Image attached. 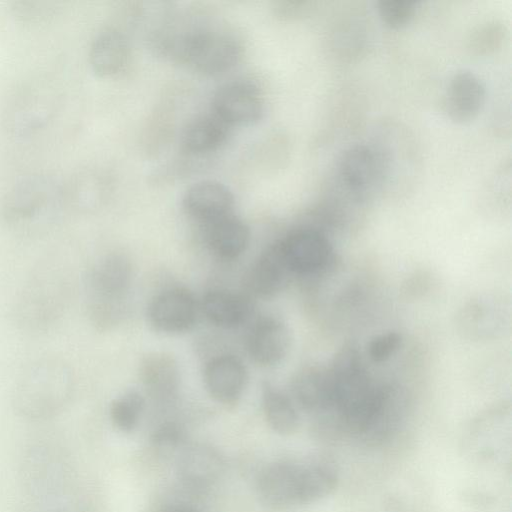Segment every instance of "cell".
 Segmentation results:
<instances>
[{
    "label": "cell",
    "instance_id": "obj_20",
    "mask_svg": "<svg viewBox=\"0 0 512 512\" xmlns=\"http://www.w3.org/2000/svg\"><path fill=\"white\" fill-rule=\"evenodd\" d=\"M139 376L147 393L155 400L167 402L178 392L180 373L175 359L164 352H152L140 363Z\"/></svg>",
    "mask_w": 512,
    "mask_h": 512
},
{
    "label": "cell",
    "instance_id": "obj_13",
    "mask_svg": "<svg viewBox=\"0 0 512 512\" xmlns=\"http://www.w3.org/2000/svg\"><path fill=\"white\" fill-rule=\"evenodd\" d=\"M485 98L483 81L472 71L460 70L452 75L447 84L443 110L452 122L467 124L478 116Z\"/></svg>",
    "mask_w": 512,
    "mask_h": 512
},
{
    "label": "cell",
    "instance_id": "obj_31",
    "mask_svg": "<svg viewBox=\"0 0 512 512\" xmlns=\"http://www.w3.org/2000/svg\"><path fill=\"white\" fill-rule=\"evenodd\" d=\"M402 341V335L397 331L377 334L368 342L367 354L375 363L385 362L399 350Z\"/></svg>",
    "mask_w": 512,
    "mask_h": 512
},
{
    "label": "cell",
    "instance_id": "obj_28",
    "mask_svg": "<svg viewBox=\"0 0 512 512\" xmlns=\"http://www.w3.org/2000/svg\"><path fill=\"white\" fill-rule=\"evenodd\" d=\"M26 512H91L87 502L72 489L30 500Z\"/></svg>",
    "mask_w": 512,
    "mask_h": 512
},
{
    "label": "cell",
    "instance_id": "obj_1",
    "mask_svg": "<svg viewBox=\"0 0 512 512\" xmlns=\"http://www.w3.org/2000/svg\"><path fill=\"white\" fill-rule=\"evenodd\" d=\"M338 483L336 469L326 461L281 460L262 469L256 481V492L265 507L286 510L327 498Z\"/></svg>",
    "mask_w": 512,
    "mask_h": 512
},
{
    "label": "cell",
    "instance_id": "obj_10",
    "mask_svg": "<svg viewBox=\"0 0 512 512\" xmlns=\"http://www.w3.org/2000/svg\"><path fill=\"white\" fill-rule=\"evenodd\" d=\"M213 113L228 126L257 122L264 110L258 87L247 80H234L220 86L213 95Z\"/></svg>",
    "mask_w": 512,
    "mask_h": 512
},
{
    "label": "cell",
    "instance_id": "obj_11",
    "mask_svg": "<svg viewBox=\"0 0 512 512\" xmlns=\"http://www.w3.org/2000/svg\"><path fill=\"white\" fill-rule=\"evenodd\" d=\"M198 307L192 293L174 287L156 295L148 306L151 326L163 333H182L190 330L197 320Z\"/></svg>",
    "mask_w": 512,
    "mask_h": 512
},
{
    "label": "cell",
    "instance_id": "obj_16",
    "mask_svg": "<svg viewBox=\"0 0 512 512\" xmlns=\"http://www.w3.org/2000/svg\"><path fill=\"white\" fill-rule=\"evenodd\" d=\"M291 274L278 240L269 245L251 264L245 276V287L249 295L271 298L284 288Z\"/></svg>",
    "mask_w": 512,
    "mask_h": 512
},
{
    "label": "cell",
    "instance_id": "obj_3",
    "mask_svg": "<svg viewBox=\"0 0 512 512\" xmlns=\"http://www.w3.org/2000/svg\"><path fill=\"white\" fill-rule=\"evenodd\" d=\"M71 391V375L64 363L39 361L23 374L15 388L14 407L27 419H47L65 408Z\"/></svg>",
    "mask_w": 512,
    "mask_h": 512
},
{
    "label": "cell",
    "instance_id": "obj_32",
    "mask_svg": "<svg viewBox=\"0 0 512 512\" xmlns=\"http://www.w3.org/2000/svg\"><path fill=\"white\" fill-rule=\"evenodd\" d=\"M432 284L431 275L425 271H418L411 274L404 281L402 292L407 297H417L426 293Z\"/></svg>",
    "mask_w": 512,
    "mask_h": 512
},
{
    "label": "cell",
    "instance_id": "obj_27",
    "mask_svg": "<svg viewBox=\"0 0 512 512\" xmlns=\"http://www.w3.org/2000/svg\"><path fill=\"white\" fill-rule=\"evenodd\" d=\"M187 443L185 430L176 422L162 423L151 435L152 447L165 458L175 459Z\"/></svg>",
    "mask_w": 512,
    "mask_h": 512
},
{
    "label": "cell",
    "instance_id": "obj_7",
    "mask_svg": "<svg viewBox=\"0 0 512 512\" xmlns=\"http://www.w3.org/2000/svg\"><path fill=\"white\" fill-rule=\"evenodd\" d=\"M131 278V266L121 254H109L90 269L87 276L89 315L99 327L106 326L114 316L115 303L126 292Z\"/></svg>",
    "mask_w": 512,
    "mask_h": 512
},
{
    "label": "cell",
    "instance_id": "obj_18",
    "mask_svg": "<svg viewBox=\"0 0 512 512\" xmlns=\"http://www.w3.org/2000/svg\"><path fill=\"white\" fill-rule=\"evenodd\" d=\"M234 196L221 182L202 180L191 185L183 196V207L192 218L208 223L231 214Z\"/></svg>",
    "mask_w": 512,
    "mask_h": 512
},
{
    "label": "cell",
    "instance_id": "obj_25",
    "mask_svg": "<svg viewBox=\"0 0 512 512\" xmlns=\"http://www.w3.org/2000/svg\"><path fill=\"white\" fill-rule=\"evenodd\" d=\"M261 394L269 427L280 435L293 434L299 427L300 416L292 398L270 382H263Z\"/></svg>",
    "mask_w": 512,
    "mask_h": 512
},
{
    "label": "cell",
    "instance_id": "obj_23",
    "mask_svg": "<svg viewBox=\"0 0 512 512\" xmlns=\"http://www.w3.org/2000/svg\"><path fill=\"white\" fill-rule=\"evenodd\" d=\"M128 58V47L125 38L114 29L99 33L93 40L89 59L92 69L102 77L118 74L125 66Z\"/></svg>",
    "mask_w": 512,
    "mask_h": 512
},
{
    "label": "cell",
    "instance_id": "obj_21",
    "mask_svg": "<svg viewBox=\"0 0 512 512\" xmlns=\"http://www.w3.org/2000/svg\"><path fill=\"white\" fill-rule=\"evenodd\" d=\"M204 225L206 245L216 257L232 260L247 249L250 241L249 228L232 213Z\"/></svg>",
    "mask_w": 512,
    "mask_h": 512
},
{
    "label": "cell",
    "instance_id": "obj_19",
    "mask_svg": "<svg viewBox=\"0 0 512 512\" xmlns=\"http://www.w3.org/2000/svg\"><path fill=\"white\" fill-rule=\"evenodd\" d=\"M51 184L37 181L23 185L12 193L5 206V216L13 224L24 226L37 223L53 207Z\"/></svg>",
    "mask_w": 512,
    "mask_h": 512
},
{
    "label": "cell",
    "instance_id": "obj_34",
    "mask_svg": "<svg viewBox=\"0 0 512 512\" xmlns=\"http://www.w3.org/2000/svg\"><path fill=\"white\" fill-rule=\"evenodd\" d=\"M158 512H198V510L187 503L172 502L162 506Z\"/></svg>",
    "mask_w": 512,
    "mask_h": 512
},
{
    "label": "cell",
    "instance_id": "obj_33",
    "mask_svg": "<svg viewBox=\"0 0 512 512\" xmlns=\"http://www.w3.org/2000/svg\"><path fill=\"white\" fill-rule=\"evenodd\" d=\"M460 499L466 505L476 509H485L494 505L496 498L494 495L479 490H463L460 493Z\"/></svg>",
    "mask_w": 512,
    "mask_h": 512
},
{
    "label": "cell",
    "instance_id": "obj_6",
    "mask_svg": "<svg viewBox=\"0 0 512 512\" xmlns=\"http://www.w3.org/2000/svg\"><path fill=\"white\" fill-rule=\"evenodd\" d=\"M21 475L30 500L72 489V468L68 456L53 444L32 446L24 456Z\"/></svg>",
    "mask_w": 512,
    "mask_h": 512
},
{
    "label": "cell",
    "instance_id": "obj_9",
    "mask_svg": "<svg viewBox=\"0 0 512 512\" xmlns=\"http://www.w3.org/2000/svg\"><path fill=\"white\" fill-rule=\"evenodd\" d=\"M284 260L291 273L315 276L330 269L335 260L327 234L313 226H303L279 240Z\"/></svg>",
    "mask_w": 512,
    "mask_h": 512
},
{
    "label": "cell",
    "instance_id": "obj_2",
    "mask_svg": "<svg viewBox=\"0 0 512 512\" xmlns=\"http://www.w3.org/2000/svg\"><path fill=\"white\" fill-rule=\"evenodd\" d=\"M331 195L344 204L364 205L388 184V171L378 144L356 143L338 156L332 173Z\"/></svg>",
    "mask_w": 512,
    "mask_h": 512
},
{
    "label": "cell",
    "instance_id": "obj_26",
    "mask_svg": "<svg viewBox=\"0 0 512 512\" xmlns=\"http://www.w3.org/2000/svg\"><path fill=\"white\" fill-rule=\"evenodd\" d=\"M144 405V398L137 391H128L117 397L109 409L113 425L122 432H132L139 424Z\"/></svg>",
    "mask_w": 512,
    "mask_h": 512
},
{
    "label": "cell",
    "instance_id": "obj_22",
    "mask_svg": "<svg viewBox=\"0 0 512 512\" xmlns=\"http://www.w3.org/2000/svg\"><path fill=\"white\" fill-rule=\"evenodd\" d=\"M201 309L205 317L215 326L234 328L249 318L252 303L248 295L214 289L203 296Z\"/></svg>",
    "mask_w": 512,
    "mask_h": 512
},
{
    "label": "cell",
    "instance_id": "obj_4",
    "mask_svg": "<svg viewBox=\"0 0 512 512\" xmlns=\"http://www.w3.org/2000/svg\"><path fill=\"white\" fill-rule=\"evenodd\" d=\"M173 54L191 69L206 75L223 73L241 56L237 38L216 27H195L172 39Z\"/></svg>",
    "mask_w": 512,
    "mask_h": 512
},
{
    "label": "cell",
    "instance_id": "obj_12",
    "mask_svg": "<svg viewBox=\"0 0 512 512\" xmlns=\"http://www.w3.org/2000/svg\"><path fill=\"white\" fill-rule=\"evenodd\" d=\"M174 461L178 479L194 489L212 486L222 477L226 467L222 453L206 443L188 442Z\"/></svg>",
    "mask_w": 512,
    "mask_h": 512
},
{
    "label": "cell",
    "instance_id": "obj_5",
    "mask_svg": "<svg viewBox=\"0 0 512 512\" xmlns=\"http://www.w3.org/2000/svg\"><path fill=\"white\" fill-rule=\"evenodd\" d=\"M511 439V404L496 403L479 412L468 424L461 439L463 454L479 463L503 458Z\"/></svg>",
    "mask_w": 512,
    "mask_h": 512
},
{
    "label": "cell",
    "instance_id": "obj_15",
    "mask_svg": "<svg viewBox=\"0 0 512 512\" xmlns=\"http://www.w3.org/2000/svg\"><path fill=\"white\" fill-rule=\"evenodd\" d=\"M291 398L306 412L324 416L333 401V383L329 366L307 365L298 370L291 380Z\"/></svg>",
    "mask_w": 512,
    "mask_h": 512
},
{
    "label": "cell",
    "instance_id": "obj_29",
    "mask_svg": "<svg viewBox=\"0 0 512 512\" xmlns=\"http://www.w3.org/2000/svg\"><path fill=\"white\" fill-rule=\"evenodd\" d=\"M505 37L503 23L492 20L477 27L469 39V49L476 55H487L496 51Z\"/></svg>",
    "mask_w": 512,
    "mask_h": 512
},
{
    "label": "cell",
    "instance_id": "obj_8",
    "mask_svg": "<svg viewBox=\"0 0 512 512\" xmlns=\"http://www.w3.org/2000/svg\"><path fill=\"white\" fill-rule=\"evenodd\" d=\"M510 301L504 295L486 292L462 304L455 318L458 334L471 342H488L501 337L511 320Z\"/></svg>",
    "mask_w": 512,
    "mask_h": 512
},
{
    "label": "cell",
    "instance_id": "obj_14",
    "mask_svg": "<svg viewBox=\"0 0 512 512\" xmlns=\"http://www.w3.org/2000/svg\"><path fill=\"white\" fill-rule=\"evenodd\" d=\"M203 380L207 392L216 402L234 405L245 390L247 370L237 356L222 354L206 363Z\"/></svg>",
    "mask_w": 512,
    "mask_h": 512
},
{
    "label": "cell",
    "instance_id": "obj_24",
    "mask_svg": "<svg viewBox=\"0 0 512 512\" xmlns=\"http://www.w3.org/2000/svg\"><path fill=\"white\" fill-rule=\"evenodd\" d=\"M228 125L212 115L190 120L181 135L183 149L192 154H205L218 149L227 139Z\"/></svg>",
    "mask_w": 512,
    "mask_h": 512
},
{
    "label": "cell",
    "instance_id": "obj_17",
    "mask_svg": "<svg viewBox=\"0 0 512 512\" xmlns=\"http://www.w3.org/2000/svg\"><path fill=\"white\" fill-rule=\"evenodd\" d=\"M291 343L287 326L278 318L259 319L247 337V351L251 359L261 366H273L287 355Z\"/></svg>",
    "mask_w": 512,
    "mask_h": 512
},
{
    "label": "cell",
    "instance_id": "obj_30",
    "mask_svg": "<svg viewBox=\"0 0 512 512\" xmlns=\"http://www.w3.org/2000/svg\"><path fill=\"white\" fill-rule=\"evenodd\" d=\"M417 3L411 0H381L378 15L388 27L398 29L406 26L414 17Z\"/></svg>",
    "mask_w": 512,
    "mask_h": 512
}]
</instances>
